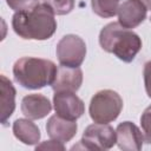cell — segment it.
<instances>
[{"instance_id":"9a60e30c","label":"cell","mask_w":151,"mask_h":151,"mask_svg":"<svg viewBox=\"0 0 151 151\" xmlns=\"http://www.w3.org/2000/svg\"><path fill=\"white\" fill-rule=\"evenodd\" d=\"M120 0H91L94 14L100 18H112L118 13Z\"/></svg>"},{"instance_id":"7c38bea8","label":"cell","mask_w":151,"mask_h":151,"mask_svg":"<svg viewBox=\"0 0 151 151\" xmlns=\"http://www.w3.org/2000/svg\"><path fill=\"white\" fill-rule=\"evenodd\" d=\"M78 125L76 120H68L54 114L48 118L46 123V131L51 139L59 140L61 143L70 142L77 134Z\"/></svg>"},{"instance_id":"d6986e66","label":"cell","mask_w":151,"mask_h":151,"mask_svg":"<svg viewBox=\"0 0 151 151\" xmlns=\"http://www.w3.org/2000/svg\"><path fill=\"white\" fill-rule=\"evenodd\" d=\"M143 77H144V86L146 94L149 96V98H151V60L144 64Z\"/></svg>"},{"instance_id":"9c48e42d","label":"cell","mask_w":151,"mask_h":151,"mask_svg":"<svg viewBox=\"0 0 151 151\" xmlns=\"http://www.w3.org/2000/svg\"><path fill=\"white\" fill-rule=\"evenodd\" d=\"M147 7L142 0H125L118 9V22L125 28H134L146 19Z\"/></svg>"},{"instance_id":"2e32d148","label":"cell","mask_w":151,"mask_h":151,"mask_svg":"<svg viewBox=\"0 0 151 151\" xmlns=\"http://www.w3.org/2000/svg\"><path fill=\"white\" fill-rule=\"evenodd\" d=\"M57 15H66L74 8L76 0H42Z\"/></svg>"},{"instance_id":"7402d4cb","label":"cell","mask_w":151,"mask_h":151,"mask_svg":"<svg viewBox=\"0 0 151 151\" xmlns=\"http://www.w3.org/2000/svg\"><path fill=\"white\" fill-rule=\"evenodd\" d=\"M150 20H151V19H150Z\"/></svg>"},{"instance_id":"5bb4252c","label":"cell","mask_w":151,"mask_h":151,"mask_svg":"<svg viewBox=\"0 0 151 151\" xmlns=\"http://www.w3.org/2000/svg\"><path fill=\"white\" fill-rule=\"evenodd\" d=\"M12 131L14 137L25 145H37L41 137L40 129L29 120V118L15 119L12 125Z\"/></svg>"},{"instance_id":"5b68a950","label":"cell","mask_w":151,"mask_h":151,"mask_svg":"<svg viewBox=\"0 0 151 151\" xmlns=\"http://www.w3.org/2000/svg\"><path fill=\"white\" fill-rule=\"evenodd\" d=\"M117 143L116 130L109 124H99L94 123L88 125L79 144L73 145L74 149H85V150H110Z\"/></svg>"},{"instance_id":"30bf717a","label":"cell","mask_w":151,"mask_h":151,"mask_svg":"<svg viewBox=\"0 0 151 151\" xmlns=\"http://www.w3.org/2000/svg\"><path fill=\"white\" fill-rule=\"evenodd\" d=\"M83 84V71L80 67H68L60 65L55 79L51 85L54 92H77Z\"/></svg>"},{"instance_id":"e0dca14e","label":"cell","mask_w":151,"mask_h":151,"mask_svg":"<svg viewBox=\"0 0 151 151\" xmlns=\"http://www.w3.org/2000/svg\"><path fill=\"white\" fill-rule=\"evenodd\" d=\"M140 126L144 134V140L151 144V105L147 106L140 116Z\"/></svg>"},{"instance_id":"ba28073f","label":"cell","mask_w":151,"mask_h":151,"mask_svg":"<svg viewBox=\"0 0 151 151\" xmlns=\"http://www.w3.org/2000/svg\"><path fill=\"white\" fill-rule=\"evenodd\" d=\"M117 145L123 151H139L143 147L144 134L132 122H122L116 129Z\"/></svg>"},{"instance_id":"7a4b0ae2","label":"cell","mask_w":151,"mask_h":151,"mask_svg":"<svg viewBox=\"0 0 151 151\" xmlns=\"http://www.w3.org/2000/svg\"><path fill=\"white\" fill-rule=\"evenodd\" d=\"M99 45L105 52L114 54L124 63H132L143 46L140 37L119 22H110L101 28Z\"/></svg>"},{"instance_id":"44dd1931","label":"cell","mask_w":151,"mask_h":151,"mask_svg":"<svg viewBox=\"0 0 151 151\" xmlns=\"http://www.w3.org/2000/svg\"><path fill=\"white\" fill-rule=\"evenodd\" d=\"M142 1L146 5V7H147V8H150V9H151V0H142Z\"/></svg>"},{"instance_id":"277c9868","label":"cell","mask_w":151,"mask_h":151,"mask_svg":"<svg viewBox=\"0 0 151 151\" xmlns=\"http://www.w3.org/2000/svg\"><path fill=\"white\" fill-rule=\"evenodd\" d=\"M123 110V99L113 90L98 91L90 101L88 113L94 123L109 124L114 122Z\"/></svg>"},{"instance_id":"8992f818","label":"cell","mask_w":151,"mask_h":151,"mask_svg":"<svg viewBox=\"0 0 151 151\" xmlns=\"http://www.w3.org/2000/svg\"><path fill=\"white\" fill-rule=\"evenodd\" d=\"M86 44L79 35L66 34L57 44L55 53L60 65L79 67L86 57Z\"/></svg>"},{"instance_id":"ac0fdd59","label":"cell","mask_w":151,"mask_h":151,"mask_svg":"<svg viewBox=\"0 0 151 151\" xmlns=\"http://www.w3.org/2000/svg\"><path fill=\"white\" fill-rule=\"evenodd\" d=\"M6 4L11 9L20 12L33 8L39 4V0H6Z\"/></svg>"},{"instance_id":"6da1fadb","label":"cell","mask_w":151,"mask_h":151,"mask_svg":"<svg viewBox=\"0 0 151 151\" xmlns=\"http://www.w3.org/2000/svg\"><path fill=\"white\" fill-rule=\"evenodd\" d=\"M54 12L46 4L15 12L12 17V28L25 40H47L57 31Z\"/></svg>"},{"instance_id":"52a82bcc","label":"cell","mask_w":151,"mask_h":151,"mask_svg":"<svg viewBox=\"0 0 151 151\" xmlns=\"http://www.w3.org/2000/svg\"><path fill=\"white\" fill-rule=\"evenodd\" d=\"M53 107L59 117L68 120H77L85 112V104L76 92H54Z\"/></svg>"},{"instance_id":"3957f363","label":"cell","mask_w":151,"mask_h":151,"mask_svg":"<svg viewBox=\"0 0 151 151\" xmlns=\"http://www.w3.org/2000/svg\"><path fill=\"white\" fill-rule=\"evenodd\" d=\"M14 80L24 88L39 90L47 85H52L58 67L48 59L22 57L13 65Z\"/></svg>"},{"instance_id":"8fae6325","label":"cell","mask_w":151,"mask_h":151,"mask_svg":"<svg viewBox=\"0 0 151 151\" xmlns=\"http://www.w3.org/2000/svg\"><path fill=\"white\" fill-rule=\"evenodd\" d=\"M21 112L29 119H42L52 111V104L47 97L40 93H31L22 98Z\"/></svg>"},{"instance_id":"4fadbf2b","label":"cell","mask_w":151,"mask_h":151,"mask_svg":"<svg viewBox=\"0 0 151 151\" xmlns=\"http://www.w3.org/2000/svg\"><path fill=\"white\" fill-rule=\"evenodd\" d=\"M15 87L13 83L4 74L0 76V122L4 126H7L9 117L15 110Z\"/></svg>"},{"instance_id":"ffe728a7","label":"cell","mask_w":151,"mask_h":151,"mask_svg":"<svg viewBox=\"0 0 151 151\" xmlns=\"http://www.w3.org/2000/svg\"><path fill=\"white\" fill-rule=\"evenodd\" d=\"M35 150H65V145L64 143L55 140V139H51V140H46L42 142L41 144L35 146Z\"/></svg>"}]
</instances>
